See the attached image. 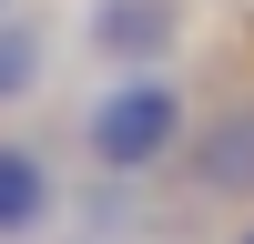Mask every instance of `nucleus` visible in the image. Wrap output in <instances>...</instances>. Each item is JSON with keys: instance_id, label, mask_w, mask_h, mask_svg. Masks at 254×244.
<instances>
[{"instance_id": "obj_1", "label": "nucleus", "mask_w": 254, "mask_h": 244, "mask_svg": "<svg viewBox=\"0 0 254 244\" xmlns=\"http://www.w3.org/2000/svg\"><path fill=\"white\" fill-rule=\"evenodd\" d=\"M193 122L203 112H193V81L183 71H102L81 92V112H71V153L102 183H153V173L183 163Z\"/></svg>"}, {"instance_id": "obj_2", "label": "nucleus", "mask_w": 254, "mask_h": 244, "mask_svg": "<svg viewBox=\"0 0 254 244\" xmlns=\"http://www.w3.org/2000/svg\"><path fill=\"white\" fill-rule=\"evenodd\" d=\"M193 0H81V51L92 71H173Z\"/></svg>"}, {"instance_id": "obj_3", "label": "nucleus", "mask_w": 254, "mask_h": 244, "mask_svg": "<svg viewBox=\"0 0 254 244\" xmlns=\"http://www.w3.org/2000/svg\"><path fill=\"white\" fill-rule=\"evenodd\" d=\"M61 224V153L31 122H0V244H41Z\"/></svg>"}, {"instance_id": "obj_4", "label": "nucleus", "mask_w": 254, "mask_h": 244, "mask_svg": "<svg viewBox=\"0 0 254 244\" xmlns=\"http://www.w3.org/2000/svg\"><path fill=\"white\" fill-rule=\"evenodd\" d=\"M173 173H183V193H193V203H234V214H254V102L193 122V142H183Z\"/></svg>"}, {"instance_id": "obj_5", "label": "nucleus", "mask_w": 254, "mask_h": 244, "mask_svg": "<svg viewBox=\"0 0 254 244\" xmlns=\"http://www.w3.org/2000/svg\"><path fill=\"white\" fill-rule=\"evenodd\" d=\"M41 81H51V31H41L31 10H10V20H0V122L31 112Z\"/></svg>"}, {"instance_id": "obj_6", "label": "nucleus", "mask_w": 254, "mask_h": 244, "mask_svg": "<svg viewBox=\"0 0 254 244\" xmlns=\"http://www.w3.org/2000/svg\"><path fill=\"white\" fill-rule=\"evenodd\" d=\"M224 244H254V214H234V234H224Z\"/></svg>"}, {"instance_id": "obj_7", "label": "nucleus", "mask_w": 254, "mask_h": 244, "mask_svg": "<svg viewBox=\"0 0 254 244\" xmlns=\"http://www.w3.org/2000/svg\"><path fill=\"white\" fill-rule=\"evenodd\" d=\"M10 10H20V0H0V20H10Z\"/></svg>"}]
</instances>
